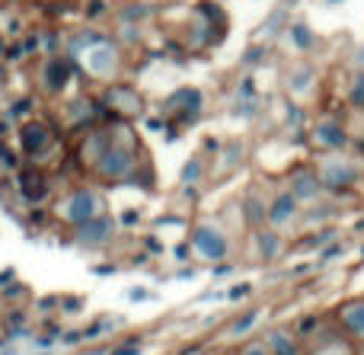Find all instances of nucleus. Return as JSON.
Masks as SVG:
<instances>
[{"label": "nucleus", "instance_id": "aec40b11", "mask_svg": "<svg viewBox=\"0 0 364 355\" xmlns=\"http://www.w3.org/2000/svg\"><path fill=\"white\" fill-rule=\"evenodd\" d=\"M198 176H201V160H188V164L182 166V176H179V179H182L186 186H192Z\"/></svg>", "mask_w": 364, "mask_h": 355}, {"label": "nucleus", "instance_id": "7ed1b4c3", "mask_svg": "<svg viewBox=\"0 0 364 355\" xmlns=\"http://www.w3.org/2000/svg\"><path fill=\"white\" fill-rule=\"evenodd\" d=\"M16 144H19V154L29 164H36V160H42L58 144V132L45 119H23L16 128Z\"/></svg>", "mask_w": 364, "mask_h": 355}, {"label": "nucleus", "instance_id": "9b49d317", "mask_svg": "<svg viewBox=\"0 0 364 355\" xmlns=\"http://www.w3.org/2000/svg\"><path fill=\"white\" fill-rule=\"evenodd\" d=\"M323 189L320 176L316 173H297L294 179H291V196L297 198V202H310V198H316Z\"/></svg>", "mask_w": 364, "mask_h": 355}, {"label": "nucleus", "instance_id": "20e7f679", "mask_svg": "<svg viewBox=\"0 0 364 355\" xmlns=\"http://www.w3.org/2000/svg\"><path fill=\"white\" fill-rule=\"evenodd\" d=\"M77 64H80L93 80H112V77L119 74V68H122V55H119V48H115L109 38H102V42L83 48L80 55H77Z\"/></svg>", "mask_w": 364, "mask_h": 355}, {"label": "nucleus", "instance_id": "4be33fe9", "mask_svg": "<svg viewBox=\"0 0 364 355\" xmlns=\"http://www.w3.org/2000/svg\"><path fill=\"white\" fill-rule=\"evenodd\" d=\"M246 211H250V221H252V224H256V221H262V218H265V211L259 208V202H256V198H246Z\"/></svg>", "mask_w": 364, "mask_h": 355}, {"label": "nucleus", "instance_id": "7c9ffc66", "mask_svg": "<svg viewBox=\"0 0 364 355\" xmlns=\"http://www.w3.org/2000/svg\"><path fill=\"white\" fill-rule=\"evenodd\" d=\"M147 250H154V253H157V250H160V243H157V237H147Z\"/></svg>", "mask_w": 364, "mask_h": 355}, {"label": "nucleus", "instance_id": "473e14b6", "mask_svg": "<svg viewBox=\"0 0 364 355\" xmlns=\"http://www.w3.org/2000/svg\"><path fill=\"white\" fill-rule=\"evenodd\" d=\"M4 346H6V343H4V339H0V349H4Z\"/></svg>", "mask_w": 364, "mask_h": 355}, {"label": "nucleus", "instance_id": "b1692460", "mask_svg": "<svg viewBox=\"0 0 364 355\" xmlns=\"http://www.w3.org/2000/svg\"><path fill=\"white\" fill-rule=\"evenodd\" d=\"M256 317H259V314H246L243 320H237V324H233V333H246L252 324H256Z\"/></svg>", "mask_w": 364, "mask_h": 355}, {"label": "nucleus", "instance_id": "a211bd4d", "mask_svg": "<svg viewBox=\"0 0 364 355\" xmlns=\"http://www.w3.org/2000/svg\"><path fill=\"white\" fill-rule=\"evenodd\" d=\"M259 250H262L265 260H275L278 256V237L275 234H262L259 237Z\"/></svg>", "mask_w": 364, "mask_h": 355}, {"label": "nucleus", "instance_id": "bb28decb", "mask_svg": "<svg viewBox=\"0 0 364 355\" xmlns=\"http://www.w3.org/2000/svg\"><path fill=\"white\" fill-rule=\"evenodd\" d=\"M265 55V48H250L246 51V64H256V58H262Z\"/></svg>", "mask_w": 364, "mask_h": 355}, {"label": "nucleus", "instance_id": "c85d7f7f", "mask_svg": "<svg viewBox=\"0 0 364 355\" xmlns=\"http://www.w3.org/2000/svg\"><path fill=\"white\" fill-rule=\"evenodd\" d=\"M240 96H252V80H243V83H240Z\"/></svg>", "mask_w": 364, "mask_h": 355}, {"label": "nucleus", "instance_id": "f8f14e48", "mask_svg": "<svg viewBox=\"0 0 364 355\" xmlns=\"http://www.w3.org/2000/svg\"><path fill=\"white\" fill-rule=\"evenodd\" d=\"M198 106H201V93L198 90H192V87H182V90H176V93L170 96V100H166V109H170V112L182 109V112H188V119L198 112Z\"/></svg>", "mask_w": 364, "mask_h": 355}, {"label": "nucleus", "instance_id": "2eb2a0df", "mask_svg": "<svg viewBox=\"0 0 364 355\" xmlns=\"http://www.w3.org/2000/svg\"><path fill=\"white\" fill-rule=\"evenodd\" d=\"M314 138L320 141V144L326 147H346V132H342V125H336V122H320L314 132Z\"/></svg>", "mask_w": 364, "mask_h": 355}, {"label": "nucleus", "instance_id": "6e6552de", "mask_svg": "<svg viewBox=\"0 0 364 355\" xmlns=\"http://www.w3.org/2000/svg\"><path fill=\"white\" fill-rule=\"evenodd\" d=\"M112 234H115V218H109L106 211H102L93 221L74 228V243H80V247H102V243L112 240Z\"/></svg>", "mask_w": 364, "mask_h": 355}, {"label": "nucleus", "instance_id": "4468645a", "mask_svg": "<svg viewBox=\"0 0 364 355\" xmlns=\"http://www.w3.org/2000/svg\"><path fill=\"white\" fill-rule=\"evenodd\" d=\"M339 320H342L346 330L361 333L364 337V301H348V304L339 311Z\"/></svg>", "mask_w": 364, "mask_h": 355}, {"label": "nucleus", "instance_id": "f704fd0d", "mask_svg": "<svg viewBox=\"0 0 364 355\" xmlns=\"http://www.w3.org/2000/svg\"><path fill=\"white\" fill-rule=\"evenodd\" d=\"M361 58H364V48H361Z\"/></svg>", "mask_w": 364, "mask_h": 355}, {"label": "nucleus", "instance_id": "1a4fd4ad", "mask_svg": "<svg viewBox=\"0 0 364 355\" xmlns=\"http://www.w3.org/2000/svg\"><path fill=\"white\" fill-rule=\"evenodd\" d=\"M102 102H106V109H112L115 115H141V109H144V102H141L134 87H109Z\"/></svg>", "mask_w": 364, "mask_h": 355}, {"label": "nucleus", "instance_id": "72a5a7b5", "mask_svg": "<svg viewBox=\"0 0 364 355\" xmlns=\"http://www.w3.org/2000/svg\"><path fill=\"white\" fill-rule=\"evenodd\" d=\"M329 4H339V0H329Z\"/></svg>", "mask_w": 364, "mask_h": 355}, {"label": "nucleus", "instance_id": "a878e982", "mask_svg": "<svg viewBox=\"0 0 364 355\" xmlns=\"http://www.w3.org/2000/svg\"><path fill=\"white\" fill-rule=\"evenodd\" d=\"M128 298H132V301H147V298H154V295L147 292V288H132V292H128Z\"/></svg>", "mask_w": 364, "mask_h": 355}, {"label": "nucleus", "instance_id": "0eeeda50", "mask_svg": "<svg viewBox=\"0 0 364 355\" xmlns=\"http://www.w3.org/2000/svg\"><path fill=\"white\" fill-rule=\"evenodd\" d=\"M192 250L208 263H220L227 256V237L214 224H198L192 231Z\"/></svg>", "mask_w": 364, "mask_h": 355}, {"label": "nucleus", "instance_id": "423d86ee", "mask_svg": "<svg viewBox=\"0 0 364 355\" xmlns=\"http://www.w3.org/2000/svg\"><path fill=\"white\" fill-rule=\"evenodd\" d=\"M16 192L23 202L42 205L51 192V179L45 176V170H38V166H19L16 170Z\"/></svg>", "mask_w": 364, "mask_h": 355}, {"label": "nucleus", "instance_id": "9d476101", "mask_svg": "<svg viewBox=\"0 0 364 355\" xmlns=\"http://www.w3.org/2000/svg\"><path fill=\"white\" fill-rule=\"evenodd\" d=\"M358 179V170H355L352 164H326L323 166V176H320V183L326 186V189H333V192H342V189H348V186Z\"/></svg>", "mask_w": 364, "mask_h": 355}, {"label": "nucleus", "instance_id": "393cba45", "mask_svg": "<svg viewBox=\"0 0 364 355\" xmlns=\"http://www.w3.org/2000/svg\"><path fill=\"white\" fill-rule=\"evenodd\" d=\"M141 221V215L134 208H128V211H122V218H119V224H125V228H132V224H138Z\"/></svg>", "mask_w": 364, "mask_h": 355}, {"label": "nucleus", "instance_id": "5701e85b", "mask_svg": "<svg viewBox=\"0 0 364 355\" xmlns=\"http://www.w3.org/2000/svg\"><path fill=\"white\" fill-rule=\"evenodd\" d=\"M250 292H252V285H250V282H240V285H233L230 292H227V298H230V301H237V298H246V295H250Z\"/></svg>", "mask_w": 364, "mask_h": 355}, {"label": "nucleus", "instance_id": "f3484780", "mask_svg": "<svg viewBox=\"0 0 364 355\" xmlns=\"http://www.w3.org/2000/svg\"><path fill=\"white\" fill-rule=\"evenodd\" d=\"M348 100H352L358 109H364V70H361V74H355L352 90H348Z\"/></svg>", "mask_w": 364, "mask_h": 355}, {"label": "nucleus", "instance_id": "6ab92c4d", "mask_svg": "<svg viewBox=\"0 0 364 355\" xmlns=\"http://www.w3.org/2000/svg\"><path fill=\"white\" fill-rule=\"evenodd\" d=\"M272 349H275V355H297L294 343H291L284 333H275V337H272Z\"/></svg>", "mask_w": 364, "mask_h": 355}, {"label": "nucleus", "instance_id": "ddd939ff", "mask_svg": "<svg viewBox=\"0 0 364 355\" xmlns=\"http://www.w3.org/2000/svg\"><path fill=\"white\" fill-rule=\"evenodd\" d=\"M294 211H297V198L291 196V192H284V196H278L275 202H272V208H269V221L275 224H288L291 218H294Z\"/></svg>", "mask_w": 364, "mask_h": 355}, {"label": "nucleus", "instance_id": "39448f33", "mask_svg": "<svg viewBox=\"0 0 364 355\" xmlns=\"http://www.w3.org/2000/svg\"><path fill=\"white\" fill-rule=\"evenodd\" d=\"M77 74V58L70 55H51L38 64V90L48 96H61L70 87Z\"/></svg>", "mask_w": 364, "mask_h": 355}, {"label": "nucleus", "instance_id": "f03ea898", "mask_svg": "<svg viewBox=\"0 0 364 355\" xmlns=\"http://www.w3.org/2000/svg\"><path fill=\"white\" fill-rule=\"evenodd\" d=\"M134 170H138L134 144H125V141H115V138H109V147L93 164V173L100 179H106V183H125V179H134Z\"/></svg>", "mask_w": 364, "mask_h": 355}, {"label": "nucleus", "instance_id": "f257e3e1", "mask_svg": "<svg viewBox=\"0 0 364 355\" xmlns=\"http://www.w3.org/2000/svg\"><path fill=\"white\" fill-rule=\"evenodd\" d=\"M96 215H102V196L96 189H87V186H80V189H68L55 202V218L61 224H68L70 231L80 228V224H87V221H93Z\"/></svg>", "mask_w": 364, "mask_h": 355}, {"label": "nucleus", "instance_id": "cd10ccee", "mask_svg": "<svg viewBox=\"0 0 364 355\" xmlns=\"http://www.w3.org/2000/svg\"><path fill=\"white\" fill-rule=\"evenodd\" d=\"M141 352V346H125V349H115L112 355H138Z\"/></svg>", "mask_w": 364, "mask_h": 355}, {"label": "nucleus", "instance_id": "dca6fc26", "mask_svg": "<svg viewBox=\"0 0 364 355\" xmlns=\"http://www.w3.org/2000/svg\"><path fill=\"white\" fill-rule=\"evenodd\" d=\"M291 42H294L297 48H304V51H307V48H314V42H316V38H314V32H310L304 23H294V26H291Z\"/></svg>", "mask_w": 364, "mask_h": 355}, {"label": "nucleus", "instance_id": "c756f323", "mask_svg": "<svg viewBox=\"0 0 364 355\" xmlns=\"http://www.w3.org/2000/svg\"><path fill=\"white\" fill-rule=\"evenodd\" d=\"M243 355H265V349H262V346H250Z\"/></svg>", "mask_w": 364, "mask_h": 355}, {"label": "nucleus", "instance_id": "2f4dec72", "mask_svg": "<svg viewBox=\"0 0 364 355\" xmlns=\"http://www.w3.org/2000/svg\"><path fill=\"white\" fill-rule=\"evenodd\" d=\"M0 55H4V42H0Z\"/></svg>", "mask_w": 364, "mask_h": 355}, {"label": "nucleus", "instance_id": "412c9836", "mask_svg": "<svg viewBox=\"0 0 364 355\" xmlns=\"http://www.w3.org/2000/svg\"><path fill=\"white\" fill-rule=\"evenodd\" d=\"M310 77H314V70H310V68L297 70V74H291V87H294V90H307Z\"/></svg>", "mask_w": 364, "mask_h": 355}]
</instances>
